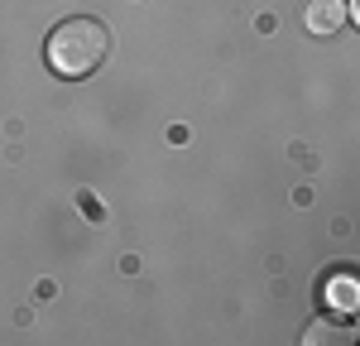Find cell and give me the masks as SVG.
I'll use <instances>...</instances> for the list:
<instances>
[{
    "label": "cell",
    "instance_id": "277c9868",
    "mask_svg": "<svg viewBox=\"0 0 360 346\" xmlns=\"http://www.w3.org/2000/svg\"><path fill=\"white\" fill-rule=\"evenodd\" d=\"M317 342H351L346 327H332V322H312L303 332V346H317Z\"/></svg>",
    "mask_w": 360,
    "mask_h": 346
},
{
    "label": "cell",
    "instance_id": "6da1fadb",
    "mask_svg": "<svg viewBox=\"0 0 360 346\" xmlns=\"http://www.w3.org/2000/svg\"><path fill=\"white\" fill-rule=\"evenodd\" d=\"M106 53H111V34H106L101 20H91V15L63 20V25L49 34V44H44L49 72H53V77H68V82L91 77V72L106 63Z\"/></svg>",
    "mask_w": 360,
    "mask_h": 346
},
{
    "label": "cell",
    "instance_id": "3957f363",
    "mask_svg": "<svg viewBox=\"0 0 360 346\" xmlns=\"http://www.w3.org/2000/svg\"><path fill=\"white\" fill-rule=\"evenodd\" d=\"M327 303H332L336 313H356V279H351V274H332V279H327Z\"/></svg>",
    "mask_w": 360,
    "mask_h": 346
},
{
    "label": "cell",
    "instance_id": "7a4b0ae2",
    "mask_svg": "<svg viewBox=\"0 0 360 346\" xmlns=\"http://www.w3.org/2000/svg\"><path fill=\"white\" fill-rule=\"evenodd\" d=\"M346 15H351V5H346V0H312V5H307V15H303V25L312 29V34H322V39H327V34H336V29L346 25Z\"/></svg>",
    "mask_w": 360,
    "mask_h": 346
}]
</instances>
